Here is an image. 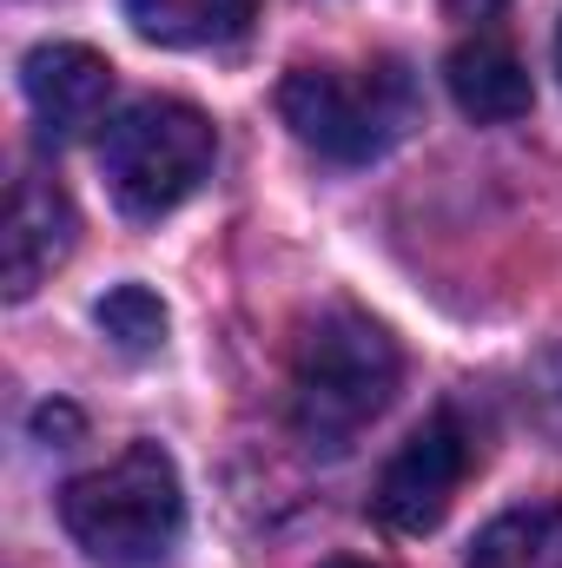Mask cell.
<instances>
[{
  "instance_id": "obj_1",
  "label": "cell",
  "mask_w": 562,
  "mask_h": 568,
  "mask_svg": "<svg viewBox=\"0 0 562 568\" xmlns=\"http://www.w3.org/2000/svg\"><path fill=\"white\" fill-rule=\"evenodd\" d=\"M404 384V351L364 311H324L291 351V429L304 449H351L391 410Z\"/></svg>"
},
{
  "instance_id": "obj_2",
  "label": "cell",
  "mask_w": 562,
  "mask_h": 568,
  "mask_svg": "<svg viewBox=\"0 0 562 568\" xmlns=\"http://www.w3.org/2000/svg\"><path fill=\"white\" fill-rule=\"evenodd\" d=\"M60 523L100 568H159L179 549L185 489L159 443H127L113 463L60 489Z\"/></svg>"
},
{
  "instance_id": "obj_3",
  "label": "cell",
  "mask_w": 562,
  "mask_h": 568,
  "mask_svg": "<svg viewBox=\"0 0 562 568\" xmlns=\"http://www.w3.org/2000/svg\"><path fill=\"white\" fill-rule=\"evenodd\" d=\"M279 113L331 165H371L418 126V80L404 60L378 53L358 67H291L279 87Z\"/></svg>"
},
{
  "instance_id": "obj_4",
  "label": "cell",
  "mask_w": 562,
  "mask_h": 568,
  "mask_svg": "<svg viewBox=\"0 0 562 568\" xmlns=\"http://www.w3.org/2000/svg\"><path fill=\"white\" fill-rule=\"evenodd\" d=\"M219 159V133L192 100H133L100 133V172L127 219H165L185 205Z\"/></svg>"
},
{
  "instance_id": "obj_5",
  "label": "cell",
  "mask_w": 562,
  "mask_h": 568,
  "mask_svg": "<svg viewBox=\"0 0 562 568\" xmlns=\"http://www.w3.org/2000/svg\"><path fill=\"white\" fill-rule=\"evenodd\" d=\"M476 469V429L463 424L456 410H436L430 424H418L404 436V449L384 463L378 476V516L398 536H423L450 516L463 476Z\"/></svg>"
},
{
  "instance_id": "obj_6",
  "label": "cell",
  "mask_w": 562,
  "mask_h": 568,
  "mask_svg": "<svg viewBox=\"0 0 562 568\" xmlns=\"http://www.w3.org/2000/svg\"><path fill=\"white\" fill-rule=\"evenodd\" d=\"M20 93L40 120V133L53 145L87 140L93 126H113L107 106H113V67L107 53L80 47V40H47L20 60Z\"/></svg>"
},
{
  "instance_id": "obj_7",
  "label": "cell",
  "mask_w": 562,
  "mask_h": 568,
  "mask_svg": "<svg viewBox=\"0 0 562 568\" xmlns=\"http://www.w3.org/2000/svg\"><path fill=\"white\" fill-rule=\"evenodd\" d=\"M73 199L40 179V172H20L13 192H7V232H0V265H7V297H33L40 284L60 272V258L73 252Z\"/></svg>"
},
{
  "instance_id": "obj_8",
  "label": "cell",
  "mask_w": 562,
  "mask_h": 568,
  "mask_svg": "<svg viewBox=\"0 0 562 568\" xmlns=\"http://www.w3.org/2000/svg\"><path fill=\"white\" fill-rule=\"evenodd\" d=\"M443 87H450V100L463 106V120H476V126H510V120H523L530 100H536L523 53H516L496 27H476L470 40L450 47Z\"/></svg>"
},
{
  "instance_id": "obj_9",
  "label": "cell",
  "mask_w": 562,
  "mask_h": 568,
  "mask_svg": "<svg viewBox=\"0 0 562 568\" xmlns=\"http://www.w3.org/2000/svg\"><path fill=\"white\" fill-rule=\"evenodd\" d=\"M259 0H127V20L159 47H225L252 27Z\"/></svg>"
},
{
  "instance_id": "obj_10",
  "label": "cell",
  "mask_w": 562,
  "mask_h": 568,
  "mask_svg": "<svg viewBox=\"0 0 562 568\" xmlns=\"http://www.w3.org/2000/svg\"><path fill=\"white\" fill-rule=\"evenodd\" d=\"M463 568H562V503H523V509H503Z\"/></svg>"
},
{
  "instance_id": "obj_11",
  "label": "cell",
  "mask_w": 562,
  "mask_h": 568,
  "mask_svg": "<svg viewBox=\"0 0 562 568\" xmlns=\"http://www.w3.org/2000/svg\"><path fill=\"white\" fill-rule=\"evenodd\" d=\"M100 331L127 351V357H152L165 344V304L145 284H120L100 297Z\"/></svg>"
},
{
  "instance_id": "obj_12",
  "label": "cell",
  "mask_w": 562,
  "mask_h": 568,
  "mask_svg": "<svg viewBox=\"0 0 562 568\" xmlns=\"http://www.w3.org/2000/svg\"><path fill=\"white\" fill-rule=\"evenodd\" d=\"M33 429H40V436H73V429H80V417H73L67 404H47V410L33 417Z\"/></svg>"
},
{
  "instance_id": "obj_13",
  "label": "cell",
  "mask_w": 562,
  "mask_h": 568,
  "mask_svg": "<svg viewBox=\"0 0 562 568\" xmlns=\"http://www.w3.org/2000/svg\"><path fill=\"white\" fill-rule=\"evenodd\" d=\"M324 568H378V562H351V556H331Z\"/></svg>"
},
{
  "instance_id": "obj_14",
  "label": "cell",
  "mask_w": 562,
  "mask_h": 568,
  "mask_svg": "<svg viewBox=\"0 0 562 568\" xmlns=\"http://www.w3.org/2000/svg\"><path fill=\"white\" fill-rule=\"evenodd\" d=\"M556 73H562V27H556Z\"/></svg>"
}]
</instances>
